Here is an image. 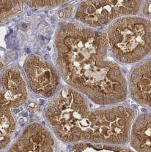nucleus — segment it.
Returning a JSON list of instances; mask_svg holds the SVG:
<instances>
[{
    "label": "nucleus",
    "mask_w": 151,
    "mask_h": 152,
    "mask_svg": "<svg viewBox=\"0 0 151 152\" xmlns=\"http://www.w3.org/2000/svg\"><path fill=\"white\" fill-rule=\"evenodd\" d=\"M55 61L66 83L98 105L124 102L128 81L120 63L110 59L106 31L66 22L55 37Z\"/></svg>",
    "instance_id": "1"
},
{
    "label": "nucleus",
    "mask_w": 151,
    "mask_h": 152,
    "mask_svg": "<svg viewBox=\"0 0 151 152\" xmlns=\"http://www.w3.org/2000/svg\"><path fill=\"white\" fill-rule=\"evenodd\" d=\"M89 101L68 85L52 98L44 110V117L55 137L71 144H128L136 111L119 104L91 109Z\"/></svg>",
    "instance_id": "2"
},
{
    "label": "nucleus",
    "mask_w": 151,
    "mask_h": 152,
    "mask_svg": "<svg viewBox=\"0 0 151 152\" xmlns=\"http://www.w3.org/2000/svg\"><path fill=\"white\" fill-rule=\"evenodd\" d=\"M106 34L112 56L120 64H137L151 53V20L143 17L117 19Z\"/></svg>",
    "instance_id": "3"
},
{
    "label": "nucleus",
    "mask_w": 151,
    "mask_h": 152,
    "mask_svg": "<svg viewBox=\"0 0 151 152\" xmlns=\"http://www.w3.org/2000/svg\"><path fill=\"white\" fill-rule=\"evenodd\" d=\"M143 0H84L76 11L78 23L93 28L108 26L117 19L136 15Z\"/></svg>",
    "instance_id": "4"
},
{
    "label": "nucleus",
    "mask_w": 151,
    "mask_h": 152,
    "mask_svg": "<svg viewBox=\"0 0 151 152\" xmlns=\"http://www.w3.org/2000/svg\"><path fill=\"white\" fill-rule=\"evenodd\" d=\"M29 87L36 95L52 98L60 91L61 75L50 61L36 55L29 56L24 64Z\"/></svg>",
    "instance_id": "5"
},
{
    "label": "nucleus",
    "mask_w": 151,
    "mask_h": 152,
    "mask_svg": "<svg viewBox=\"0 0 151 152\" xmlns=\"http://www.w3.org/2000/svg\"><path fill=\"white\" fill-rule=\"evenodd\" d=\"M52 133L42 124H30L7 151H53L56 141Z\"/></svg>",
    "instance_id": "6"
},
{
    "label": "nucleus",
    "mask_w": 151,
    "mask_h": 152,
    "mask_svg": "<svg viewBox=\"0 0 151 152\" xmlns=\"http://www.w3.org/2000/svg\"><path fill=\"white\" fill-rule=\"evenodd\" d=\"M28 97L26 81L18 66L4 69L1 76V107L17 108L23 105Z\"/></svg>",
    "instance_id": "7"
},
{
    "label": "nucleus",
    "mask_w": 151,
    "mask_h": 152,
    "mask_svg": "<svg viewBox=\"0 0 151 152\" xmlns=\"http://www.w3.org/2000/svg\"><path fill=\"white\" fill-rule=\"evenodd\" d=\"M128 94L140 105L151 108V58L137 63L129 74Z\"/></svg>",
    "instance_id": "8"
},
{
    "label": "nucleus",
    "mask_w": 151,
    "mask_h": 152,
    "mask_svg": "<svg viewBox=\"0 0 151 152\" xmlns=\"http://www.w3.org/2000/svg\"><path fill=\"white\" fill-rule=\"evenodd\" d=\"M129 142L135 151H151V113L136 116L131 126Z\"/></svg>",
    "instance_id": "9"
},
{
    "label": "nucleus",
    "mask_w": 151,
    "mask_h": 152,
    "mask_svg": "<svg viewBox=\"0 0 151 152\" xmlns=\"http://www.w3.org/2000/svg\"><path fill=\"white\" fill-rule=\"evenodd\" d=\"M71 0H1V21L20 13L24 6L31 8H49L62 5Z\"/></svg>",
    "instance_id": "10"
},
{
    "label": "nucleus",
    "mask_w": 151,
    "mask_h": 152,
    "mask_svg": "<svg viewBox=\"0 0 151 152\" xmlns=\"http://www.w3.org/2000/svg\"><path fill=\"white\" fill-rule=\"evenodd\" d=\"M16 123L12 113V110L1 107V125H0V140L1 151L6 148L12 140L15 130Z\"/></svg>",
    "instance_id": "11"
},
{
    "label": "nucleus",
    "mask_w": 151,
    "mask_h": 152,
    "mask_svg": "<svg viewBox=\"0 0 151 152\" xmlns=\"http://www.w3.org/2000/svg\"><path fill=\"white\" fill-rule=\"evenodd\" d=\"M72 151H130V148L123 145H111L106 143H94L88 142H79L73 144Z\"/></svg>",
    "instance_id": "12"
},
{
    "label": "nucleus",
    "mask_w": 151,
    "mask_h": 152,
    "mask_svg": "<svg viewBox=\"0 0 151 152\" xmlns=\"http://www.w3.org/2000/svg\"><path fill=\"white\" fill-rule=\"evenodd\" d=\"M140 12L143 18L151 20V0H143Z\"/></svg>",
    "instance_id": "13"
}]
</instances>
